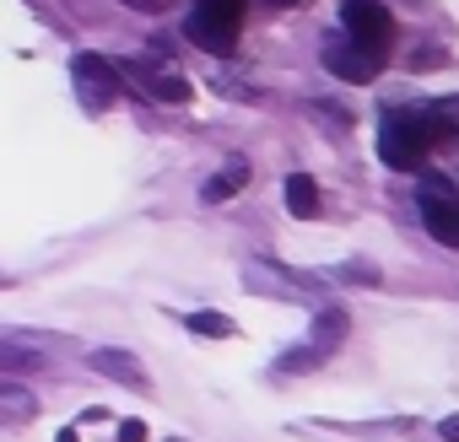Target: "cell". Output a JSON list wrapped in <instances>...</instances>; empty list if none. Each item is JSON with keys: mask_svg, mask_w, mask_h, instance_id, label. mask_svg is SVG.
<instances>
[{"mask_svg": "<svg viewBox=\"0 0 459 442\" xmlns=\"http://www.w3.org/2000/svg\"><path fill=\"white\" fill-rule=\"evenodd\" d=\"M432 146H437V130H432L427 114H416V108H394V114H384V130H378V157H384V167H394V173H416V167L427 162Z\"/></svg>", "mask_w": 459, "mask_h": 442, "instance_id": "cell-1", "label": "cell"}, {"mask_svg": "<svg viewBox=\"0 0 459 442\" xmlns=\"http://www.w3.org/2000/svg\"><path fill=\"white\" fill-rule=\"evenodd\" d=\"M244 6L249 0H195V12L184 22L189 44H200L205 55H233L244 33Z\"/></svg>", "mask_w": 459, "mask_h": 442, "instance_id": "cell-2", "label": "cell"}, {"mask_svg": "<svg viewBox=\"0 0 459 442\" xmlns=\"http://www.w3.org/2000/svg\"><path fill=\"white\" fill-rule=\"evenodd\" d=\"M341 28H346V44H357L362 55L384 60L389 55V38H394V17L378 0H346L341 6Z\"/></svg>", "mask_w": 459, "mask_h": 442, "instance_id": "cell-3", "label": "cell"}, {"mask_svg": "<svg viewBox=\"0 0 459 442\" xmlns=\"http://www.w3.org/2000/svg\"><path fill=\"white\" fill-rule=\"evenodd\" d=\"M71 87H76V98H82L87 114H103V108L119 103L125 76H119V65H108L103 55H76V60H71Z\"/></svg>", "mask_w": 459, "mask_h": 442, "instance_id": "cell-4", "label": "cell"}, {"mask_svg": "<svg viewBox=\"0 0 459 442\" xmlns=\"http://www.w3.org/2000/svg\"><path fill=\"white\" fill-rule=\"evenodd\" d=\"M119 76H130L152 103H189V92H195V87H189L168 60H146V55L125 60V65H119Z\"/></svg>", "mask_w": 459, "mask_h": 442, "instance_id": "cell-5", "label": "cell"}, {"mask_svg": "<svg viewBox=\"0 0 459 442\" xmlns=\"http://www.w3.org/2000/svg\"><path fill=\"white\" fill-rule=\"evenodd\" d=\"M421 221H427V233L443 249H459V200L448 194L443 178H427L421 183Z\"/></svg>", "mask_w": 459, "mask_h": 442, "instance_id": "cell-6", "label": "cell"}, {"mask_svg": "<svg viewBox=\"0 0 459 442\" xmlns=\"http://www.w3.org/2000/svg\"><path fill=\"white\" fill-rule=\"evenodd\" d=\"M244 281H249L255 292H265V297H287V302H303V297H314V286H308L303 276H292V270H281V265H265V259L244 265Z\"/></svg>", "mask_w": 459, "mask_h": 442, "instance_id": "cell-7", "label": "cell"}, {"mask_svg": "<svg viewBox=\"0 0 459 442\" xmlns=\"http://www.w3.org/2000/svg\"><path fill=\"white\" fill-rule=\"evenodd\" d=\"M325 65H330V76H341V81L362 87V81H373V76H378V65H384V60L362 55L357 44H341V38H330V44H325Z\"/></svg>", "mask_w": 459, "mask_h": 442, "instance_id": "cell-8", "label": "cell"}, {"mask_svg": "<svg viewBox=\"0 0 459 442\" xmlns=\"http://www.w3.org/2000/svg\"><path fill=\"white\" fill-rule=\"evenodd\" d=\"M87 361H92V372H103V378H114V383H125V388H135V394H146V388H152L146 367H141L130 351H114V345H103V351H92Z\"/></svg>", "mask_w": 459, "mask_h": 442, "instance_id": "cell-9", "label": "cell"}, {"mask_svg": "<svg viewBox=\"0 0 459 442\" xmlns=\"http://www.w3.org/2000/svg\"><path fill=\"white\" fill-rule=\"evenodd\" d=\"M44 361H49V351L39 335H0V367L6 372H39Z\"/></svg>", "mask_w": 459, "mask_h": 442, "instance_id": "cell-10", "label": "cell"}, {"mask_svg": "<svg viewBox=\"0 0 459 442\" xmlns=\"http://www.w3.org/2000/svg\"><path fill=\"white\" fill-rule=\"evenodd\" d=\"M33 415H39L33 388H22L17 378H0V426H17V421H33Z\"/></svg>", "mask_w": 459, "mask_h": 442, "instance_id": "cell-11", "label": "cell"}, {"mask_svg": "<svg viewBox=\"0 0 459 442\" xmlns=\"http://www.w3.org/2000/svg\"><path fill=\"white\" fill-rule=\"evenodd\" d=\"M244 183H249V162H244V157H233L221 173H211V178H205V189H200V194H205V205H221V200H233Z\"/></svg>", "mask_w": 459, "mask_h": 442, "instance_id": "cell-12", "label": "cell"}, {"mask_svg": "<svg viewBox=\"0 0 459 442\" xmlns=\"http://www.w3.org/2000/svg\"><path fill=\"white\" fill-rule=\"evenodd\" d=\"M287 210H292L298 221H314V216H319V183H314L308 173H292V178H287Z\"/></svg>", "mask_w": 459, "mask_h": 442, "instance_id": "cell-13", "label": "cell"}, {"mask_svg": "<svg viewBox=\"0 0 459 442\" xmlns=\"http://www.w3.org/2000/svg\"><path fill=\"white\" fill-rule=\"evenodd\" d=\"M189 329L205 335V340H233L238 335V324L227 319V313H189Z\"/></svg>", "mask_w": 459, "mask_h": 442, "instance_id": "cell-14", "label": "cell"}, {"mask_svg": "<svg viewBox=\"0 0 459 442\" xmlns=\"http://www.w3.org/2000/svg\"><path fill=\"white\" fill-rule=\"evenodd\" d=\"M119 442H146V421H125L119 426Z\"/></svg>", "mask_w": 459, "mask_h": 442, "instance_id": "cell-15", "label": "cell"}, {"mask_svg": "<svg viewBox=\"0 0 459 442\" xmlns=\"http://www.w3.org/2000/svg\"><path fill=\"white\" fill-rule=\"evenodd\" d=\"M125 6H130V12H168L173 0H125Z\"/></svg>", "mask_w": 459, "mask_h": 442, "instance_id": "cell-16", "label": "cell"}, {"mask_svg": "<svg viewBox=\"0 0 459 442\" xmlns=\"http://www.w3.org/2000/svg\"><path fill=\"white\" fill-rule=\"evenodd\" d=\"M437 431H443L448 442H459V415H448V421H437Z\"/></svg>", "mask_w": 459, "mask_h": 442, "instance_id": "cell-17", "label": "cell"}, {"mask_svg": "<svg viewBox=\"0 0 459 442\" xmlns=\"http://www.w3.org/2000/svg\"><path fill=\"white\" fill-rule=\"evenodd\" d=\"M265 6H276V12H287V6H303V0H265Z\"/></svg>", "mask_w": 459, "mask_h": 442, "instance_id": "cell-18", "label": "cell"}, {"mask_svg": "<svg viewBox=\"0 0 459 442\" xmlns=\"http://www.w3.org/2000/svg\"><path fill=\"white\" fill-rule=\"evenodd\" d=\"M55 442H82V437H76V431H71V426H65V431H60V437H55Z\"/></svg>", "mask_w": 459, "mask_h": 442, "instance_id": "cell-19", "label": "cell"}]
</instances>
